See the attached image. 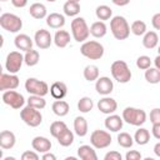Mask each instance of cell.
Listing matches in <instances>:
<instances>
[{
  "instance_id": "32",
  "label": "cell",
  "mask_w": 160,
  "mask_h": 160,
  "mask_svg": "<svg viewBox=\"0 0 160 160\" xmlns=\"http://www.w3.org/2000/svg\"><path fill=\"white\" fill-rule=\"evenodd\" d=\"M84 78L85 80L88 81H96L99 79V68L94 64H90V65H86L84 68Z\"/></svg>"
},
{
  "instance_id": "43",
  "label": "cell",
  "mask_w": 160,
  "mask_h": 160,
  "mask_svg": "<svg viewBox=\"0 0 160 160\" xmlns=\"http://www.w3.org/2000/svg\"><path fill=\"white\" fill-rule=\"evenodd\" d=\"M121 159H122L121 154L119 151H115V150L106 152L104 156V160H121Z\"/></svg>"
},
{
  "instance_id": "22",
  "label": "cell",
  "mask_w": 160,
  "mask_h": 160,
  "mask_svg": "<svg viewBox=\"0 0 160 160\" xmlns=\"http://www.w3.org/2000/svg\"><path fill=\"white\" fill-rule=\"evenodd\" d=\"M78 156L81 160H98L95 148L92 145H81L78 149Z\"/></svg>"
},
{
  "instance_id": "12",
  "label": "cell",
  "mask_w": 160,
  "mask_h": 160,
  "mask_svg": "<svg viewBox=\"0 0 160 160\" xmlns=\"http://www.w3.org/2000/svg\"><path fill=\"white\" fill-rule=\"evenodd\" d=\"M52 41H54V39H52V36H51L49 30L40 29L34 35V42L39 49H42V50L44 49H49Z\"/></svg>"
},
{
  "instance_id": "13",
  "label": "cell",
  "mask_w": 160,
  "mask_h": 160,
  "mask_svg": "<svg viewBox=\"0 0 160 160\" xmlns=\"http://www.w3.org/2000/svg\"><path fill=\"white\" fill-rule=\"evenodd\" d=\"M20 81L16 74H10V72H2L0 76V90L6 91V90H15L19 86Z\"/></svg>"
},
{
  "instance_id": "19",
  "label": "cell",
  "mask_w": 160,
  "mask_h": 160,
  "mask_svg": "<svg viewBox=\"0 0 160 160\" xmlns=\"http://www.w3.org/2000/svg\"><path fill=\"white\" fill-rule=\"evenodd\" d=\"M16 138L15 134L10 130H2L0 132V146L4 150H10L15 146Z\"/></svg>"
},
{
  "instance_id": "4",
  "label": "cell",
  "mask_w": 160,
  "mask_h": 160,
  "mask_svg": "<svg viewBox=\"0 0 160 160\" xmlns=\"http://www.w3.org/2000/svg\"><path fill=\"white\" fill-rule=\"evenodd\" d=\"M110 71H111L114 80H116L120 84L129 82L131 80V76H132L128 64L122 60H115L110 66Z\"/></svg>"
},
{
  "instance_id": "34",
  "label": "cell",
  "mask_w": 160,
  "mask_h": 160,
  "mask_svg": "<svg viewBox=\"0 0 160 160\" xmlns=\"http://www.w3.org/2000/svg\"><path fill=\"white\" fill-rule=\"evenodd\" d=\"M92 108H94V102H92L91 98H89V96H82L78 101V110L82 114L90 112L92 110Z\"/></svg>"
},
{
  "instance_id": "24",
  "label": "cell",
  "mask_w": 160,
  "mask_h": 160,
  "mask_svg": "<svg viewBox=\"0 0 160 160\" xmlns=\"http://www.w3.org/2000/svg\"><path fill=\"white\" fill-rule=\"evenodd\" d=\"M70 34L66 31V30H58L54 35V44L60 48V49H64L69 45L70 42Z\"/></svg>"
},
{
  "instance_id": "37",
  "label": "cell",
  "mask_w": 160,
  "mask_h": 160,
  "mask_svg": "<svg viewBox=\"0 0 160 160\" xmlns=\"http://www.w3.org/2000/svg\"><path fill=\"white\" fill-rule=\"evenodd\" d=\"M28 105L35 108V109H39V110H42L45 106H46V100L44 99V96H40V95H30L26 100Z\"/></svg>"
},
{
  "instance_id": "18",
  "label": "cell",
  "mask_w": 160,
  "mask_h": 160,
  "mask_svg": "<svg viewBox=\"0 0 160 160\" xmlns=\"http://www.w3.org/2000/svg\"><path fill=\"white\" fill-rule=\"evenodd\" d=\"M14 44L18 50L20 51H29L32 49V40L29 35L26 34H18L14 39Z\"/></svg>"
},
{
  "instance_id": "30",
  "label": "cell",
  "mask_w": 160,
  "mask_h": 160,
  "mask_svg": "<svg viewBox=\"0 0 160 160\" xmlns=\"http://www.w3.org/2000/svg\"><path fill=\"white\" fill-rule=\"evenodd\" d=\"M62 10H64V14L66 16H78L79 12H80V4L76 2V1H66L62 6Z\"/></svg>"
},
{
  "instance_id": "21",
  "label": "cell",
  "mask_w": 160,
  "mask_h": 160,
  "mask_svg": "<svg viewBox=\"0 0 160 160\" xmlns=\"http://www.w3.org/2000/svg\"><path fill=\"white\" fill-rule=\"evenodd\" d=\"M46 25L51 29H61L65 25V16L59 12H51L46 16Z\"/></svg>"
},
{
  "instance_id": "25",
  "label": "cell",
  "mask_w": 160,
  "mask_h": 160,
  "mask_svg": "<svg viewBox=\"0 0 160 160\" xmlns=\"http://www.w3.org/2000/svg\"><path fill=\"white\" fill-rule=\"evenodd\" d=\"M106 32H108L106 24H105L104 21H101V20L92 22L91 26H90V34H91L94 38H96V39L104 38V36L106 35Z\"/></svg>"
},
{
  "instance_id": "47",
  "label": "cell",
  "mask_w": 160,
  "mask_h": 160,
  "mask_svg": "<svg viewBox=\"0 0 160 160\" xmlns=\"http://www.w3.org/2000/svg\"><path fill=\"white\" fill-rule=\"evenodd\" d=\"M151 134L155 139L160 140V122L152 124V129H151Z\"/></svg>"
},
{
  "instance_id": "5",
  "label": "cell",
  "mask_w": 160,
  "mask_h": 160,
  "mask_svg": "<svg viewBox=\"0 0 160 160\" xmlns=\"http://www.w3.org/2000/svg\"><path fill=\"white\" fill-rule=\"evenodd\" d=\"M122 120L132 126H141L146 121V112L142 109L128 106L122 110Z\"/></svg>"
},
{
  "instance_id": "6",
  "label": "cell",
  "mask_w": 160,
  "mask_h": 160,
  "mask_svg": "<svg viewBox=\"0 0 160 160\" xmlns=\"http://www.w3.org/2000/svg\"><path fill=\"white\" fill-rule=\"evenodd\" d=\"M21 120L30 128H38L42 122V115L39 109H35L30 105H26L20 111Z\"/></svg>"
},
{
  "instance_id": "49",
  "label": "cell",
  "mask_w": 160,
  "mask_h": 160,
  "mask_svg": "<svg viewBox=\"0 0 160 160\" xmlns=\"http://www.w3.org/2000/svg\"><path fill=\"white\" fill-rule=\"evenodd\" d=\"M41 158H42V160H56V156H55L52 152H50V151L44 152Z\"/></svg>"
},
{
  "instance_id": "36",
  "label": "cell",
  "mask_w": 160,
  "mask_h": 160,
  "mask_svg": "<svg viewBox=\"0 0 160 160\" xmlns=\"http://www.w3.org/2000/svg\"><path fill=\"white\" fill-rule=\"evenodd\" d=\"M39 60H40V54H39L38 50L31 49V50L26 51L25 55H24V62L28 66H35L39 62Z\"/></svg>"
},
{
  "instance_id": "55",
  "label": "cell",
  "mask_w": 160,
  "mask_h": 160,
  "mask_svg": "<svg viewBox=\"0 0 160 160\" xmlns=\"http://www.w3.org/2000/svg\"><path fill=\"white\" fill-rule=\"evenodd\" d=\"M69 1H76V2H80V0H69Z\"/></svg>"
},
{
  "instance_id": "11",
  "label": "cell",
  "mask_w": 160,
  "mask_h": 160,
  "mask_svg": "<svg viewBox=\"0 0 160 160\" xmlns=\"http://www.w3.org/2000/svg\"><path fill=\"white\" fill-rule=\"evenodd\" d=\"M4 104H6L8 106L12 108V109H21L25 104V99L24 96L15 91V90H6L2 91V96H1Z\"/></svg>"
},
{
  "instance_id": "38",
  "label": "cell",
  "mask_w": 160,
  "mask_h": 160,
  "mask_svg": "<svg viewBox=\"0 0 160 160\" xmlns=\"http://www.w3.org/2000/svg\"><path fill=\"white\" fill-rule=\"evenodd\" d=\"M134 138L129 134V132H120L118 135V144L121 146V148H125V149H129L134 145Z\"/></svg>"
},
{
  "instance_id": "3",
  "label": "cell",
  "mask_w": 160,
  "mask_h": 160,
  "mask_svg": "<svg viewBox=\"0 0 160 160\" xmlns=\"http://www.w3.org/2000/svg\"><path fill=\"white\" fill-rule=\"evenodd\" d=\"M104 46L96 40H88L84 41L80 46V52L82 56L90 60H100L104 56Z\"/></svg>"
},
{
  "instance_id": "46",
  "label": "cell",
  "mask_w": 160,
  "mask_h": 160,
  "mask_svg": "<svg viewBox=\"0 0 160 160\" xmlns=\"http://www.w3.org/2000/svg\"><path fill=\"white\" fill-rule=\"evenodd\" d=\"M151 25L155 30H160V12L154 14V16L151 18Z\"/></svg>"
},
{
  "instance_id": "14",
  "label": "cell",
  "mask_w": 160,
  "mask_h": 160,
  "mask_svg": "<svg viewBox=\"0 0 160 160\" xmlns=\"http://www.w3.org/2000/svg\"><path fill=\"white\" fill-rule=\"evenodd\" d=\"M95 90L102 96L110 95L114 90V82L108 76H100L95 82Z\"/></svg>"
},
{
  "instance_id": "56",
  "label": "cell",
  "mask_w": 160,
  "mask_h": 160,
  "mask_svg": "<svg viewBox=\"0 0 160 160\" xmlns=\"http://www.w3.org/2000/svg\"><path fill=\"white\" fill-rule=\"evenodd\" d=\"M46 1H49V2H54V1H56V0H46Z\"/></svg>"
},
{
  "instance_id": "10",
  "label": "cell",
  "mask_w": 160,
  "mask_h": 160,
  "mask_svg": "<svg viewBox=\"0 0 160 160\" xmlns=\"http://www.w3.org/2000/svg\"><path fill=\"white\" fill-rule=\"evenodd\" d=\"M24 62V55L20 51H10L5 60V69L10 74H16L20 71Z\"/></svg>"
},
{
  "instance_id": "35",
  "label": "cell",
  "mask_w": 160,
  "mask_h": 160,
  "mask_svg": "<svg viewBox=\"0 0 160 160\" xmlns=\"http://www.w3.org/2000/svg\"><path fill=\"white\" fill-rule=\"evenodd\" d=\"M145 80L149 82V84H159L160 82V70L156 69V68H149L145 70Z\"/></svg>"
},
{
  "instance_id": "51",
  "label": "cell",
  "mask_w": 160,
  "mask_h": 160,
  "mask_svg": "<svg viewBox=\"0 0 160 160\" xmlns=\"http://www.w3.org/2000/svg\"><path fill=\"white\" fill-rule=\"evenodd\" d=\"M152 150H154V154H155L158 158H160V141L154 145V149H152Z\"/></svg>"
},
{
  "instance_id": "40",
  "label": "cell",
  "mask_w": 160,
  "mask_h": 160,
  "mask_svg": "<svg viewBox=\"0 0 160 160\" xmlns=\"http://www.w3.org/2000/svg\"><path fill=\"white\" fill-rule=\"evenodd\" d=\"M66 128H68V126H66V124H65L64 121H60V120L54 121V122H51V125H50V134H51V136H54V138L56 139Z\"/></svg>"
},
{
  "instance_id": "48",
  "label": "cell",
  "mask_w": 160,
  "mask_h": 160,
  "mask_svg": "<svg viewBox=\"0 0 160 160\" xmlns=\"http://www.w3.org/2000/svg\"><path fill=\"white\" fill-rule=\"evenodd\" d=\"M11 4H12V6L21 9V8H25L28 5V0H11Z\"/></svg>"
},
{
  "instance_id": "57",
  "label": "cell",
  "mask_w": 160,
  "mask_h": 160,
  "mask_svg": "<svg viewBox=\"0 0 160 160\" xmlns=\"http://www.w3.org/2000/svg\"><path fill=\"white\" fill-rule=\"evenodd\" d=\"M0 1H8V0H0Z\"/></svg>"
},
{
  "instance_id": "17",
  "label": "cell",
  "mask_w": 160,
  "mask_h": 160,
  "mask_svg": "<svg viewBox=\"0 0 160 160\" xmlns=\"http://www.w3.org/2000/svg\"><path fill=\"white\" fill-rule=\"evenodd\" d=\"M31 146H32V149L35 151L44 154V152L50 151L52 145H51V141L48 138H45V136H35L31 140Z\"/></svg>"
},
{
  "instance_id": "53",
  "label": "cell",
  "mask_w": 160,
  "mask_h": 160,
  "mask_svg": "<svg viewBox=\"0 0 160 160\" xmlns=\"http://www.w3.org/2000/svg\"><path fill=\"white\" fill-rule=\"evenodd\" d=\"M2 160H15V158H12V156H6V158H4Z\"/></svg>"
},
{
  "instance_id": "20",
  "label": "cell",
  "mask_w": 160,
  "mask_h": 160,
  "mask_svg": "<svg viewBox=\"0 0 160 160\" xmlns=\"http://www.w3.org/2000/svg\"><path fill=\"white\" fill-rule=\"evenodd\" d=\"M50 94L55 100H61L68 95V86L62 81H55L50 85Z\"/></svg>"
},
{
  "instance_id": "45",
  "label": "cell",
  "mask_w": 160,
  "mask_h": 160,
  "mask_svg": "<svg viewBox=\"0 0 160 160\" xmlns=\"http://www.w3.org/2000/svg\"><path fill=\"white\" fill-rule=\"evenodd\" d=\"M150 121L151 124L160 122V109L159 108H155L150 111Z\"/></svg>"
},
{
  "instance_id": "29",
  "label": "cell",
  "mask_w": 160,
  "mask_h": 160,
  "mask_svg": "<svg viewBox=\"0 0 160 160\" xmlns=\"http://www.w3.org/2000/svg\"><path fill=\"white\" fill-rule=\"evenodd\" d=\"M134 141L138 145H146L150 141V132L145 128H139L134 135Z\"/></svg>"
},
{
  "instance_id": "42",
  "label": "cell",
  "mask_w": 160,
  "mask_h": 160,
  "mask_svg": "<svg viewBox=\"0 0 160 160\" xmlns=\"http://www.w3.org/2000/svg\"><path fill=\"white\" fill-rule=\"evenodd\" d=\"M39 154L38 151H32V150H26L21 154V160H39Z\"/></svg>"
},
{
  "instance_id": "8",
  "label": "cell",
  "mask_w": 160,
  "mask_h": 160,
  "mask_svg": "<svg viewBox=\"0 0 160 160\" xmlns=\"http://www.w3.org/2000/svg\"><path fill=\"white\" fill-rule=\"evenodd\" d=\"M25 90L30 95H40V96H45L50 91L48 82L39 80L36 78H29L25 81Z\"/></svg>"
},
{
  "instance_id": "41",
  "label": "cell",
  "mask_w": 160,
  "mask_h": 160,
  "mask_svg": "<svg viewBox=\"0 0 160 160\" xmlns=\"http://www.w3.org/2000/svg\"><path fill=\"white\" fill-rule=\"evenodd\" d=\"M136 66L140 70H146V69H149L151 66V59L148 55H140L136 59Z\"/></svg>"
},
{
  "instance_id": "31",
  "label": "cell",
  "mask_w": 160,
  "mask_h": 160,
  "mask_svg": "<svg viewBox=\"0 0 160 160\" xmlns=\"http://www.w3.org/2000/svg\"><path fill=\"white\" fill-rule=\"evenodd\" d=\"M56 140H58V142H59L61 146L68 148V146H70V145L74 142V132L66 128V129L56 138Z\"/></svg>"
},
{
  "instance_id": "15",
  "label": "cell",
  "mask_w": 160,
  "mask_h": 160,
  "mask_svg": "<svg viewBox=\"0 0 160 160\" xmlns=\"http://www.w3.org/2000/svg\"><path fill=\"white\" fill-rule=\"evenodd\" d=\"M98 109L100 112L102 114H106V115H110V114H114L118 109V102L115 99L110 98V96H104L102 99H100L98 101Z\"/></svg>"
},
{
  "instance_id": "23",
  "label": "cell",
  "mask_w": 160,
  "mask_h": 160,
  "mask_svg": "<svg viewBox=\"0 0 160 160\" xmlns=\"http://www.w3.org/2000/svg\"><path fill=\"white\" fill-rule=\"evenodd\" d=\"M29 14L34 18V19H44L48 16V10H46V6L41 2H34L30 5L29 8Z\"/></svg>"
},
{
  "instance_id": "39",
  "label": "cell",
  "mask_w": 160,
  "mask_h": 160,
  "mask_svg": "<svg viewBox=\"0 0 160 160\" xmlns=\"http://www.w3.org/2000/svg\"><path fill=\"white\" fill-rule=\"evenodd\" d=\"M130 30L134 35L136 36H141L146 32V22L142 20H135L132 21V24L130 25Z\"/></svg>"
},
{
  "instance_id": "7",
  "label": "cell",
  "mask_w": 160,
  "mask_h": 160,
  "mask_svg": "<svg viewBox=\"0 0 160 160\" xmlns=\"http://www.w3.org/2000/svg\"><path fill=\"white\" fill-rule=\"evenodd\" d=\"M0 26L9 31V32H19L22 28V20L20 16L11 14V12H4L0 15Z\"/></svg>"
},
{
  "instance_id": "2",
  "label": "cell",
  "mask_w": 160,
  "mask_h": 160,
  "mask_svg": "<svg viewBox=\"0 0 160 160\" xmlns=\"http://www.w3.org/2000/svg\"><path fill=\"white\" fill-rule=\"evenodd\" d=\"M71 35L75 41L84 42L88 40L90 35V28L88 26L86 21L81 16H75L71 21Z\"/></svg>"
},
{
  "instance_id": "50",
  "label": "cell",
  "mask_w": 160,
  "mask_h": 160,
  "mask_svg": "<svg viewBox=\"0 0 160 160\" xmlns=\"http://www.w3.org/2000/svg\"><path fill=\"white\" fill-rule=\"evenodd\" d=\"M111 2L116 6H126L130 2V0H111Z\"/></svg>"
},
{
  "instance_id": "28",
  "label": "cell",
  "mask_w": 160,
  "mask_h": 160,
  "mask_svg": "<svg viewBox=\"0 0 160 160\" xmlns=\"http://www.w3.org/2000/svg\"><path fill=\"white\" fill-rule=\"evenodd\" d=\"M159 44V36L155 31H146L142 36V45L146 49H154Z\"/></svg>"
},
{
  "instance_id": "27",
  "label": "cell",
  "mask_w": 160,
  "mask_h": 160,
  "mask_svg": "<svg viewBox=\"0 0 160 160\" xmlns=\"http://www.w3.org/2000/svg\"><path fill=\"white\" fill-rule=\"evenodd\" d=\"M74 132L80 136L84 138L88 134V121L84 116H76L74 120Z\"/></svg>"
},
{
  "instance_id": "9",
  "label": "cell",
  "mask_w": 160,
  "mask_h": 160,
  "mask_svg": "<svg viewBox=\"0 0 160 160\" xmlns=\"http://www.w3.org/2000/svg\"><path fill=\"white\" fill-rule=\"evenodd\" d=\"M111 135L105 130H94L90 135V144L95 149H106L111 145Z\"/></svg>"
},
{
  "instance_id": "26",
  "label": "cell",
  "mask_w": 160,
  "mask_h": 160,
  "mask_svg": "<svg viewBox=\"0 0 160 160\" xmlns=\"http://www.w3.org/2000/svg\"><path fill=\"white\" fill-rule=\"evenodd\" d=\"M51 109H52V112L56 115V116H65L69 114V110H70V106L69 104L65 101V100H55L51 105Z\"/></svg>"
},
{
  "instance_id": "44",
  "label": "cell",
  "mask_w": 160,
  "mask_h": 160,
  "mask_svg": "<svg viewBox=\"0 0 160 160\" xmlns=\"http://www.w3.org/2000/svg\"><path fill=\"white\" fill-rule=\"evenodd\" d=\"M142 156H141L140 151H138V150H130V151H128L125 154V159L126 160H140Z\"/></svg>"
},
{
  "instance_id": "52",
  "label": "cell",
  "mask_w": 160,
  "mask_h": 160,
  "mask_svg": "<svg viewBox=\"0 0 160 160\" xmlns=\"http://www.w3.org/2000/svg\"><path fill=\"white\" fill-rule=\"evenodd\" d=\"M154 64H155V68L160 70V55H158V56L154 59Z\"/></svg>"
},
{
  "instance_id": "1",
  "label": "cell",
  "mask_w": 160,
  "mask_h": 160,
  "mask_svg": "<svg viewBox=\"0 0 160 160\" xmlns=\"http://www.w3.org/2000/svg\"><path fill=\"white\" fill-rule=\"evenodd\" d=\"M110 30H111L112 36L116 40L128 39L130 35V31H131L128 20L121 15H116L110 19Z\"/></svg>"
},
{
  "instance_id": "16",
  "label": "cell",
  "mask_w": 160,
  "mask_h": 160,
  "mask_svg": "<svg viewBox=\"0 0 160 160\" xmlns=\"http://www.w3.org/2000/svg\"><path fill=\"white\" fill-rule=\"evenodd\" d=\"M105 128L111 131V132H118L122 129V124H124V120H122V116L120 115H116V114H110L108 115V118L105 119Z\"/></svg>"
},
{
  "instance_id": "33",
  "label": "cell",
  "mask_w": 160,
  "mask_h": 160,
  "mask_svg": "<svg viewBox=\"0 0 160 160\" xmlns=\"http://www.w3.org/2000/svg\"><path fill=\"white\" fill-rule=\"evenodd\" d=\"M95 15H96V18H98L99 20L105 21V20L111 19V16H112V10H111V8L108 6V5H99V6L96 8V10H95Z\"/></svg>"
},
{
  "instance_id": "54",
  "label": "cell",
  "mask_w": 160,
  "mask_h": 160,
  "mask_svg": "<svg viewBox=\"0 0 160 160\" xmlns=\"http://www.w3.org/2000/svg\"><path fill=\"white\" fill-rule=\"evenodd\" d=\"M158 55H160V45H159V48H158Z\"/></svg>"
}]
</instances>
